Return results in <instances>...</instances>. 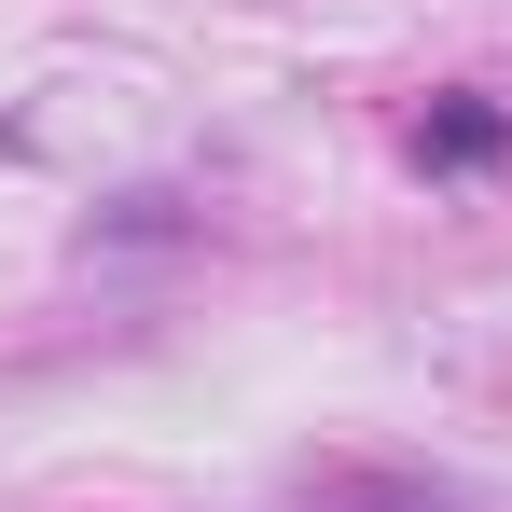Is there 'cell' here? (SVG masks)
<instances>
[{
  "mask_svg": "<svg viewBox=\"0 0 512 512\" xmlns=\"http://www.w3.org/2000/svg\"><path fill=\"white\" fill-rule=\"evenodd\" d=\"M499 139H512V125L485 111V97H457V111H429V125H416L429 167H499Z\"/></svg>",
  "mask_w": 512,
  "mask_h": 512,
  "instance_id": "6da1fadb",
  "label": "cell"
}]
</instances>
